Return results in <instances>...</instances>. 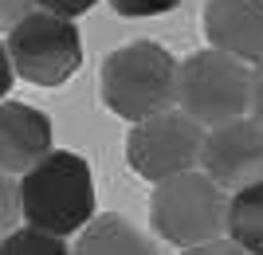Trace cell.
I'll use <instances>...</instances> for the list:
<instances>
[{
  "instance_id": "10",
  "label": "cell",
  "mask_w": 263,
  "mask_h": 255,
  "mask_svg": "<svg viewBox=\"0 0 263 255\" xmlns=\"http://www.w3.org/2000/svg\"><path fill=\"white\" fill-rule=\"evenodd\" d=\"M71 255H161L154 236L122 212H102L79 232Z\"/></svg>"
},
{
  "instance_id": "18",
  "label": "cell",
  "mask_w": 263,
  "mask_h": 255,
  "mask_svg": "<svg viewBox=\"0 0 263 255\" xmlns=\"http://www.w3.org/2000/svg\"><path fill=\"white\" fill-rule=\"evenodd\" d=\"M248 114L263 126V63L252 67V94H248Z\"/></svg>"
},
{
  "instance_id": "6",
  "label": "cell",
  "mask_w": 263,
  "mask_h": 255,
  "mask_svg": "<svg viewBox=\"0 0 263 255\" xmlns=\"http://www.w3.org/2000/svg\"><path fill=\"white\" fill-rule=\"evenodd\" d=\"M200 145H204V126L173 106L145 122H134L126 138V161L142 181L161 185L177 173L200 169Z\"/></svg>"
},
{
  "instance_id": "2",
  "label": "cell",
  "mask_w": 263,
  "mask_h": 255,
  "mask_svg": "<svg viewBox=\"0 0 263 255\" xmlns=\"http://www.w3.org/2000/svg\"><path fill=\"white\" fill-rule=\"evenodd\" d=\"M102 102L126 122H145L177 106V59L154 40L114 47L102 63Z\"/></svg>"
},
{
  "instance_id": "9",
  "label": "cell",
  "mask_w": 263,
  "mask_h": 255,
  "mask_svg": "<svg viewBox=\"0 0 263 255\" xmlns=\"http://www.w3.org/2000/svg\"><path fill=\"white\" fill-rule=\"evenodd\" d=\"M51 118L28 102H0V173L24 177L51 153Z\"/></svg>"
},
{
  "instance_id": "5",
  "label": "cell",
  "mask_w": 263,
  "mask_h": 255,
  "mask_svg": "<svg viewBox=\"0 0 263 255\" xmlns=\"http://www.w3.org/2000/svg\"><path fill=\"white\" fill-rule=\"evenodd\" d=\"M12 59V71L35 87H63L83 63V40H79L75 20L51 16L35 8L28 12L4 40Z\"/></svg>"
},
{
  "instance_id": "16",
  "label": "cell",
  "mask_w": 263,
  "mask_h": 255,
  "mask_svg": "<svg viewBox=\"0 0 263 255\" xmlns=\"http://www.w3.org/2000/svg\"><path fill=\"white\" fill-rule=\"evenodd\" d=\"M28 12H35V0H0V32H12Z\"/></svg>"
},
{
  "instance_id": "3",
  "label": "cell",
  "mask_w": 263,
  "mask_h": 255,
  "mask_svg": "<svg viewBox=\"0 0 263 255\" xmlns=\"http://www.w3.org/2000/svg\"><path fill=\"white\" fill-rule=\"evenodd\" d=\"M149 224H154V236H161L165 244L181 247V251L220 240L228 228V192L200 169L177 173L154 185Z\"/></svg>"
},
{
  "instance_id": "19",
  "label": "cell",
  "mask_w": 263,
  "mask_h": 255,
  "mask_svg": "<svg viewBox=\"0 0 263 255\" xmlns=\"http://www.w3.org/2000/svg\"><path fill=\"white\" fill-rule=\"evenodd\" d=\"M12 83H16V71H12L8 47H4V40H0V102H4V94L12 90Z\"/></svg>"
},
{
  "instance_id": "1",
  "label": "cell",
  "mask_w": 263,
  "mask_h": 255,
  "mask_svg": "<svg viewBox=\"0 0 263 255\" xmlns=\"http://www.w3.org/2000/svg\"><path fill=\"white\" fill-rule=\"evenodd\" d=\"M20 181V220L51 236H75L95 220V177L87 157L51 149Z\"/></svg>"
},
{
  "instance_id": "11",
  "label": "cell",
  "mask_w": 263,
  "mask_h": 255,
  "mask_svg": "<svg viewBox=\"0 0 263 255\" xmlns=\"http://www.w3.org/2000/svg\"><path fill=\"white\" fill-rule=\"evenodd\" d=\"M236 247L248 255H263V181L228 197V228H224Z\"/></svg>"
},
{
  "instance_id": "12",
  "label": "cell",
  "mask_w": 263,
  "mask_h": 255,
  "mask_svg": "<svg viewBox=\"0 0 263 255\" xmlns=\"http://www.w3.org/2000/svg\"><path fill=\"white\" fill-rule=\"evenodd\" d=\"M0 255H71V247H67L63 236H51V232L20 224L16 232H8L0 240Z\"/></svg>"
},
{
  "instance_id": "4",
  "label": "cell",
  "mask_w": 263,
  "mask_h": 255,
  "mask_svg": "<svg viewBox=\"0 0 263 255\" xmlns=\"http://www.w3.org/2000/svg\"><path fill=\"white\" fill-rule=\"evenodd\" d=\"M252 67L228 51L204 47L177 63V110H185L204 130L248 114Z\"/></svg>"
},
{
  "instance_id": "7",
  "label": "cell",
  "mask_w": 263,
  "mask_h": 255,
  "mask_svg": "<svg viewBox=\"0 0 263 255\" xmlns=\"http://www.w3.org/2000/svg\"><path fill=\"white\" fill-rule=\"evenodd\" d=\"M200 173H209L228 197L263 181V126L252 114H243L204 130Z\"/></svg>"
},
{
  "instance_id": "13",
  "label": "cell",
  "mask_w": 263,
  "mask_h": 255,
  "mask_svg": "<svg viewBox=\"0 0 263 255\" xmlns=\"http://www.w3.org/2000/svg\"><path fill=\"white\" fill-rule=\"evenodd\" d=\"M20 228V181L0 173V240Z\"/></svg>"
},
{
  "instance_id": "17",
  "label": "cell",
  "mask_w": 263,
  "mask_h": 255,
  "mask_svg": "<svg viewBox=\"0 0 263 255\" xmlns=\"http://www.w3.org/2000/svg\"><path fill=\"white\" fill-rule=\"evenodd\" d=\"M181 255H248L243 247H236L228 236H220V240H209V244H197V247H185Z\"/></svg>"
},
{
  "instance_id": "8",
  "label": "cell",
  "mask_w": 263,
  "mask_h": 255,
  "mask_svg": "<svg viewBox=\"0 0 263 255\" xmlns=\"http://www.w3.org/2000/svg\"><path fill=\"white\" fill-rule=\"evenodd\" d=\"M204 35L216 51H228L240 63H263V0H209Z\"/></svg>"
},
{
  "instance_id": "14",
  "label": "cell",
  "mask_w": 263,
  "mask_h": 255,
  "mask_svg": "<svg viewBox=\"0 0 263 255\" xmlns=\"http://www.w3.org/2000/svg\"><path fill=\"white\" fill-rule=\"evenodd\" d=\"M118 16H130V20H142V16H165L173 12L181 0H110Z\"/></svg>"
},
{
  "instance_id": "15",
  "label": "cell",
  "mask_w": 263,
  "mask_h": 255,
  "mask_svg": "<svg viewBox=\"0 0 263 255\" xmlns=\"http://www.w3.org/2000/svg\"><path fill=\"white\" fill-rule=\"evenodd\" d=\"M99 0H35V8L51 12V16H63V20H75L83 12H90Z\"/></svg>"
}]
</instances>
